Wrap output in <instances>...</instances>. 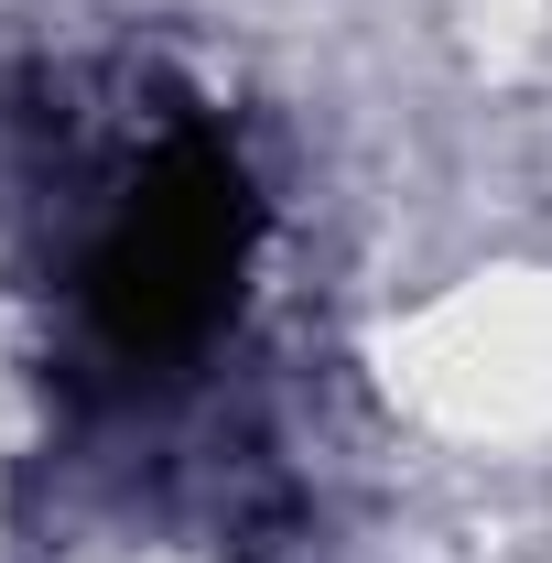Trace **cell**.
<instances>
[{
  "mask_svg": "<svg viewBox=\"0 0 552 563\" xmlns=\"http://www.w3.org/2000/svg\"><path fill=\"white\" fill-rule=\"evenodd\" d=\"M261 250V185L217 131H174L163 152H141V174L120 185L109 228L87 239V336L120 368H174L196 357L239 314V282Z\"/></svg>",
  "mask_w": 552,
  "mask_h": 563,
  "instance_id": "obj_1",
  "label": "cell"
}]
</instances>
